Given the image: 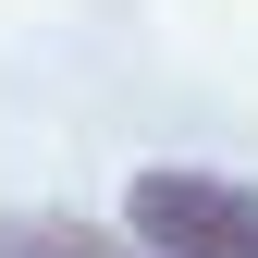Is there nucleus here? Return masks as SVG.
Instances as JSON below:
<instances>
[{"label": "nucleus", "instance_id": "obj_1", "mask_svg": "<svg viewBox=\"0 0 258 258\" xmlns=\"http://www.w3.org/2000/svg\"><path fill=\"white\" fill-rule=\"evenodd\" d=\"M123 234L160 258H258V184L197 172V160H160L123 184Z\"/></svg>", "mask_w": 258, "mask_h": 258}, {"label": "nucleus", "instance_id": "obj_2", "mask_svg": "<svg viewBox=\"0 0 258 258\" xmlns=\"http://www.w3.org/2000/svg\"><path fill=\"white\" fill-rule=\"evenodd\" d=\"M0 258H160V246L99 234V221H74V209H0Z\"/></svg>", "mask_w": 258, "mask_h": 258}]
</instances>
